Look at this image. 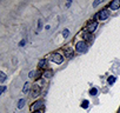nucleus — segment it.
<instances>
[{"label":"nucleus","instance_id":"5701e85b","mask_svg":"<svg viewBox=\"0 0 120 113\" xmlns=\"http://www.w3.org/2000/svg\"><path fill=\"white\" fill-rule=\"evenodd\" d=\"M33 113H42L41 111H37V112H33Z\"/></svg>","mask_w":120,"mask_h":113},{"label":"nucleus","instance_id":"423d86ee","mask_svg":"<svg viewBox=\"0 0 120 113\" xmlns=\"http://www.w3.org/2000/svg\"><path fill=\"white\" fill-rule=\"evenodd\" d=\"M39 92H40V87L38 85H33V87H32V97H34V98L38 97Z\"/></svg>","mask_w":120,"mask_h":113},{"label":"nucleus","instance_id":"6e6552de","mask_svg":"<svg viewBox=\"0 0 120 113\" xmlns=\"http://www.w3.org/2000/svg\"><path fill=\"white\" fill-rule=\"evenodd\" d=\"M65 54H66V56H68V58H71V56L73 55V51L71 49V48H65Z\"/></svg>","mask_w":120,"mask_h":113},{"label":"nucleus","instance_id":"4be33fe9","mask_svg":"<svg viewBox=\"0 0 120 113\" xmlns=\"http://www.w3.org/2000/svg\"><path fill=\"white\" fill-rule=\"evenodd\" d=\"M20 45H21V46H24V45H25V40H22V41L20 42Z\"/></svg>","mask_w":120,"mask_h":113},{"label":"nucleus","instance_id":"0eeeda50","mask_svg":"<svg viewBox=\"0 0 120 113\" xmlns=\"http://www.w3.org/2000/svg\"><path fill=\"white\" fill-rule=\"evenodd\" d=\"M97 26H98V23H97V21H94V23H92V24H90V25L87 26V31H88L90 33H92V32H94V31H95Z\"/></svg>","mask_w":120,"mask_h":113},{"label":"nucleus","instance_id":"20e7f679","mask_svg":"<svg viewBox=\"0 0 120 113\" xmlns=\"http://www.w3.org/2000/svg\"><path fill=\"white\" fill-rule=\"evenodd\" d=\"M109 7H111L113 11L118 10V8L120 7V0H113V1L109 4Z\"/></svg>","mask_w":120,"mask_h":113},{"label":"nucleus","instance_id":"39448f33","mask_svg":"<svg viewBox=\"0 0 120 113\" xmlns=\"http://www.w3.org/2000/svg\"><path fill=\"white\" fill-rule=\"evenodd\" d=\"M42 101H37V102H34L33 105H32V107H31V109L33 111V112H37V111H39V108L40 107H42Z\"/></svg>","mask_w":120,"mask_h":113},{"label":"nucleus","instance_id":"f8f14e48","mask_svg":"<svg viewBox=\"0 0 120 113\" xmlns=\"http://www.w3.org/2000/svg\"><path fill=\"white\" fill-rule=\"evenodd\" d=\"M52 74H53V72H52V71H46V72L44 73V77H45V78H51V77H52Z\"/></svg>","mask_w":120,"mask_h":113},{"label":"nucleus","instance_id":"9b49d317","mask_svg":"<svg viewBox=\"0 0 120 113\" xmlns=\"http://www.w3.org/2000/svg\"><path fill=\"white\" fill-rule=\"evenodd\" d=\"M5 80H6V74H5L4 72H0V83L3 84Z\"/></svg>","mask_w":120,"mask_h":113},{"label":"nucleus","instance_id":"412c9836","mask_svg":"<svg viewBox=\"0 0 120 113\" xmlns=\"http://www.w3.org/2000/svg\"><path fill=\"white\" fill-rule=\"evenodd\" d=\"M5 90H6V87H5V86H3V87H1V93H4V92H5Z\"/></svg>","mask_w":120,"mask_h":113},{"label":"nucleus","instance_id":"1a4fd4ad","mask_svg":"<svg viewBox=\"0 0 120 113\" xmlns=\"http://www.w3.org/2000/svg\"><path fill=\"white\" fill-rule=\"evenodd\" d=\"M39 67H40V68L47 67V60H40V61H39Z\"/></svg>","mask_w":120,"mask_h":113},{"label":"nucleus","instance_id":"ddd939ff","mask_svg":"<svg viewBox=\"0 0 120 113\" xmlns=\"http://www.w3.org/2000/svg\"><path fill=\"white\" fill-rule=\"evenodd\" d=\"M97 93H98V90H97L95 87H93V88L90 90V94H91V95H97Z\"/></svg>","mask_w":120,"mask_h":113},{"label":"nucleus","instance_id":"aec40b11","mask_svg":"<svg viewBox=\"0 0 120 113\" xmlns=\"http://www.w3.org/2000/svg\"><path fill=\"white\" fill-rule=\"evenodd\" d=\"M38 27H39L38 31H40V30H41V20H39V25H38Z\"/></svg>","mask_w":120,"mask_h":113},{"label":"nucleus","instance_id":"2eb2a0df","mask_svg":"<svg viewBox=\"0 0 120 113\" xmlns=\"http://www.w3.org/2000/svg\"><path fill=\"white\" fill-rule=\"evenodd\" d=\"M107 81H108V84H109V85H112V84L115 81V77H109Z\"/></svg>","mask_w":120,"mask_h":113},{"label":"nucleus","instance_id":"f3484780","mask_svg":"<svg viewBox=\"0 0 120 113\" xmlns=\"http://www.w3.org/2000/svg\"><path fill=\"white\" fill-rule=\"evenodd\" d=\"M101 3H102V0H99V1H94V3H93V7H97V6L100 5Z\"/></svg>","mask_w":120,"mask_h":113},{"label":"nucleus","instance_id":"9d476101","mask_svg":"<svg viewBox=\"0 0 120 113\" xmlns=\"http://www.w3.org/2000/svg\"><path fill=\"white\" fill-rule=\"evenodd\" d=\"M25 102H26V100H25V99H20V100H19V102H18V108H22V107H24V105H25Z\"/></svg>","mask_w":120,"mask_h":113},{"label":"nucleus","instance_id":"f03ea898","mask_svg":"<svg viewBox=\"0 0 120 113\" xmlns=\"http://www.w3.org/2000/svg\"><path fill=\"white\" fill-rule=\"evenodd\" d=\"M49 58H51V60H52L53 63H55V64H61L63 60H64L63 56L60 55V54H58V53H53Z\"/></svg>","mask_w":120,"mask_h":113},{"label":"nucleus","instance_id":"6ab92c4d","mask_svg":"<svg viewBox=\"0 0 120 113\" xmlns=\"http://www.w3.org/2000/svg\"><path fill=\"white\" fill-rule=\"evenodd\" d=\"M35 74H37V72H35V71H31V72H30V77H31V78H34V77H35Z\"/></svg>","mask_w":120,"mask_h":113},{"label":"nucleus","instance_id":"a211bd4d","mask_svg":"<svg viewBox=\"0 0 120 113\" xmlns=\"http://www.w3.org/2000/svg\"><path fill=\"white\" fill-rule=\"evenodd\" d=\"M68 34H70V31H68V30H64V32H63V35H64V37L66 38V37H67Z\"/></svg>","mask_w":120,"mask_h":113},{"label":"nucleus","instance_id":"4468645a","mask_svg":"<svg viewBox=\"0 0 120 113\" xmlns=\"http://www.w3.org/2000/svg\"><path fill=\"white\" fill-rule=\"evenodd\" d=\"M88 104H90L88 100H84L82 104H81V107H82V108H87V107H88Z\"/></svg>","mask_w":120,"mask_h":113},{"label":"nucleus","instance_id":"dca6fc26","mask_svg":"<svg viewBox=\"0 0 120 113\" xmlns=\"http://www.w3.org/2000/svg\"><path fill=\"white\" fill-rule=\"evenodd\" d=\"M28 88H30V84H28V83H25L22 91H24V92H27V91H28Z\"/></svg>","mask_w":120,"mask_h":113},{"label":"nucleus","instance_id":"7ed1b4c3","mask_svg":"<svg viewBox=\"0 0 120 113\" xmlns=\"http://www.w3.org/2000/svg\"><path fill=\"white\" fill-rule=\"evenodd\" d=\"M108 17H109V12L107 10H102L97 14V18L100 20H106V19H108Z\"/></svg>","mask_w":120,"mask_h":113},{"label":"nucleus","instance_id":"f257e3e1","mask_svg":"<svg viewBox=\"0 0 120 113\" xmlns=\"http://www.w3.org/2000/svg\"><path fill=\"white\" fill-rule=\"evenodd\" d=\"M75 49H77V52H79V53H86V52L88 51V46H87V44H86L85 41H79V42H77V45H75Z\"/></svg>","mask_w":120,"mask_h":113}]
</instances>
